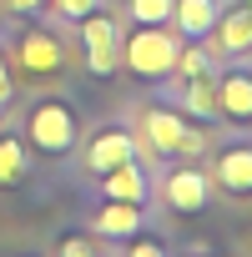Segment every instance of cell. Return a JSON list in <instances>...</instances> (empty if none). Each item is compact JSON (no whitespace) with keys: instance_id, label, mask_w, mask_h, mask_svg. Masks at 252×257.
Returning <instances> with one entry per match:
<instances>
[{"instance_id":"cell-1","label":"cell","mask_w":252,"mask_h":257,"mask_svg":"<svg viewBox=\"0 0 252 257\" xmlns=\"http://www.w3.org/2000/svg\"><path fill=\"white\" fill-rule=\"evenodd\" d=\"M21 132H26V147L41 152L46 162H66L76 157L81 137H86V121H81V106L61 91H36L31 106H26V121H21Z\"/></svg>"},{"instance_id":"cell-2","label":"cell","mask_w":252,"mask_h":257,"mask_svg":"<svg viewBox=\"0 0 252 257\" xmlns=\"http://www.w3.org/2000/svg\"><path fill=\"white\" fill-rule=\"evenodd\" d=\"M142 147L162 162H197L207 152V132L177 111V101H147L142 106Z\"/></svg>"},{"instance_id":"cell-3","label":"cell","mask_w":252,"mask_h":257,"mask_svg":"<svg viewBox=\"0 0 252 257\" xmlns=\"http://www.w3.org/2000/svg\"><path fill=\"white\" fill-rule=\"evenodd\" d=\"M177 51H182V36L172 26H132L121 36V56H116V71H126L142 86H162L177 66Z\"/></svg>"},{"instance_id":"cell-4","label":"cell","mask_w":252,"mask_h":257,"mask_svg":"<svg viewBox=\"0 0 252 257\" xmlns=\"http://www.w3.org/2000/svg\"><path fill=\"white\" fill-rule=\"evenodd\" d=\"M0 51H6V61H11V76H16V81H51V76H61V71H66V46L56 41V31L31 26L26 16L6 31Z\"/></svg>"},{"instance_id":"cell-5","label":"cell","mask_w":252,"mask_h":257,"mask_svg":"<svg viewBox=\"0 0 252 257\" xmlns=\"http://www.w3.org/2000/svg\"><path fill=\"white\" fill-rule=\"evenodd\" d=\"M81 172L96 182V177H106V172H116V167H126V162H147V147H142V137L132 132L126 121H106V126H96L91 137H81Z\"/></svg>"},{"instance_id":"cell-6","label":"cell","mask_w":252,"mask_h":257,"mask_svg":"<svg viewBox=\"0 0 252 257\" xmlns=\"http://www.w3.org/2000/svg\"><path fill=\"white\" fill-rule=\"evenodd\" d=\"M212 197H217V187H212V177H207L197 162H177V167L157 182V202H162L167 212H177V217H202V212L212 207Z\"/></svg>"},{"instance_id":"cell-7","label":"cell","mask_w":252,"mask_h":257,"mask_svg":"<svg viewBox=\"0 0 252 257\" xmlns=\"http://www.w3.org/2000/svg\"><path fill=\"white\" fill-rule=\"evenodd\" d=\"M76 31H81V61H86V71H91L96 81H111V76H116V56H121V26H116V16L101 6V11L86 16Z\"/></svg>"},{"instance_id":"cell-8","label":"cell","mask_w":252,"mask_h":257,"mask_svg":"<svg viewBox=\"0 0 252 257\" xmlns=\"http://www.w3.org/2000/svg\"><path fill=\"white\" fill-rule=\"evenodd\" d=\"M207 177L227 197H252V137H232L227 147H217Z\"/></svg>"},{"instance_id":"cell-9","label":"cell","mask_w":252,"mask_h":257,"mask_svg":"<svg viewBox=\"0 0 252 257\" xmlns=\"http://www.w3.org/2000/svg\"><path fill=\"white\" fill-rule=\"evenodd\" d=\"M147 227H152L147 207H137V202H111V197H101L96 212L86 217V232H91L96 242H126V237H137V232H147Z\"/></svg>"},{"instance_id":"cell-10","label":"cell","mask_w":252,"mask_h":257,"mask_svg":"<svg viewBox=\"0 0 252 257\" xmlns=\"http://www.w3.org/2000/svg\"><path fill=\"white\" fill-rule=\"evenodd\" d=\"M207 41H212V61H247L252 56V11L247 6H222Z\"/></svg>"},{"instance_id":"cell-11","label":"cell","mask_w":252,"mask_h":257,"mask_svg":"<svg viewBox=\"0 0 252 257\" xmlns=\"http://www.w3.org/2000/svg\"><path fill=\"white\" fill-rule=\"evenodd\" d=\"M217 116L232 126L252 121V66L247 61H232L217 71Z\"/></svg>"},{"instance_id":"cell-12","label":"cell","mask_w":252,"mask_h":257,"mask_svg":"<svg viewBox=\"0 0 252 257\" xmlns=\"http://www.w3.org/2000/svg\"><path fill=\"white\" fill-rule=\"evenodd\" d=\"M96 187H101V197H111V202H137V207H152V202H157V177L147 172V162H126V167L96 177Z\"/></svg>"},{"instance_id":"cell-13","label":"cell","mask_w":252,"mask_h":257,"mask_svg":"<svg viewBox=\"0 0 252 257\" xmlns=\"http://www.w3.org/2000/svg\"><path fill=\"white\" fill-rule=\"evenodd\" d=\"M177 111L197 126H217V71H202V76H187L182 91H177Z\"/></svg>"},{"instance_id":"cell-14","label":"cell","mask_w":252,"mask_h":257,"mask_svg":"<svg viewBox=\"0 0 252 257\" xmlns=\"http://www.w3.org/2000/svg\"><path fill=\"white\" fill-rule=\"evenodd\" d=\"M222 6H227V0H172V21L167 26L182 41H207L212 26H217V16H222Z\"/></svg>"},{"instance_id":"cell-15","label":"cell","mask_w":252,"mask_h":257,"mask_svg":"<svg viewBox=\"0 0 252 257\" xmlns=\"http://www.w3.org/2000/svg\"><path fill=\"white\" fill-rule=\"evenodd\" d=\"M31 182V152L16 132H0V192H16Z\"/></svg>"},{"instance_id":"cell-16","label":"cell","mask_w":252,"mask_h":257,"mask_svg":"<svg viewBox=\"0 0 252 257\" xmlns=\"http://www.w3.org/2000/svg\"><path fill=\"white\" fill-rule=\"evenodd\" d=\"M132 26H167L172 21V0H126Z\"/></svg>"},{"instance_id":"cell-17","label":"cell","mask_w":252,"mask_h":257,"mask_svg":"<svg viewBox=\"0 0 252 257\" xmlns=\"http://www.w3.org/2000/svg\"><path fill=\"white\" fill-rule=\"evenodd\" d=\"M51 6V16H56V26H81L86 16H96L106 0H46Z\"/></svg>"},{"instance_id":"cell-18","label":"cell","mask_w":252,"mask_h":257,"mask_svg":"<svg viewBox=\"0 0 252 257\" xmlns=\"http://www.w3.org/2000/svg\"><path fill=\"white\" fill-rule=\"evenodd\" d=\"M51 257H101V247H96L91 232H61L51 242Z\"/></svg>"},{"instance_id":"cell-19","label":"cell","mask_w":252,"mask_h":257,"mask_svg":"<svg viewBox=\"0 0 252 257\" xmlns=\"http://www.w3.org/2000/svg\"><path fill=\"white\" fill-rule=\"evenodd\" d=\"M121 257H172V247L147 227V232H137V237H126V242H121Z\"/></svg>"},{"instance_id":"cell-20","label":"cell","mask_w":252,"mask_h":257,"mask_svg":"<svg viewBox=\"0 0 252 257\" xmlns=\"http://www.w3.org/2000/svg\"><path fill=\"white\" fill-rule=\"evenodd\" d=\"M11 106H16V76H11L6 51H0V111H11Z\"/></svg>"},{"instance_id":"cell-21","label":"cell","mask_w":252,"mask_h":257,"mask_svg":"<svg viewBox=\"0 0 252 257\" xmlns=\"http://www.w3.org/2000/svg\"><path fill=\"white\" fill-rule=\"evenodd\" d=\"M41 6H46V0H11V11H16V16H31V11H41Z\"/></svg>"},{"instance_id":"cell-22","label":"cell","mask_w":252,"mask_h":257,"mask_svg":"<svg viewBox=\"0 0 252 257\" xmlns=\"http://www.w3.org/2000/svg\"><path fill=\"white\" fill-rule=\"evenodd\" d=\"M247 126H252V121H247Z\"/></svg>"}]
</instances>
